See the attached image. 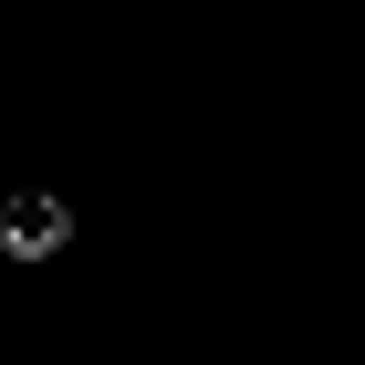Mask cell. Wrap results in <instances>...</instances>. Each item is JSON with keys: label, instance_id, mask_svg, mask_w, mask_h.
Segmentation results:
<instances>
[{"label": "cell", "instance_id": "obj_1", "mask_svg": "<svg viewBox=\"0 0 365 365\" xmlns=\"http://www.w3.org/2000/svg\"><path fill=\"white\" fill-rule=\"evenodd\" d=\"M0 230H11V251H21V261H42V251H53V230H63V209H53V198H21Z\"/></svg>", "mask_w": 365, "mask_h": 365}]
</instances>
